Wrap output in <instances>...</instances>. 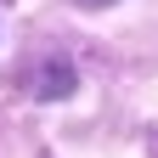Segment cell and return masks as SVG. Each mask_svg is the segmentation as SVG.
<instances>
[{"label": "cell", "mask_w": 158, "mask_h": 158, "mask_svg": "<svg viewBox=\"0 0 158 158\" xmlns=\"http://www.w3.org/2000/svg\"><path fill=\"white\" fill-rule=\"evenodd\" d=\"M79 6H113V0H79Z\"/></svg>", "instance_id": "obj_2"}, {"label": "cell", "mask_w": 158, "mask_h": 158, "mask_svg": "<svg viewBox=\"0 0 158 158\" xmlns=\"http://www.w3.org/2000/svg\"><path fill=\"white\" fill-rule=\"evenodd\" d=\"M34 90H40V96H68V90H73V73H68V68H45Z\"/></svg>", "instance_id": "obj_1"}]
</instances>
